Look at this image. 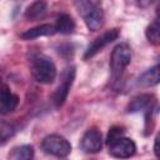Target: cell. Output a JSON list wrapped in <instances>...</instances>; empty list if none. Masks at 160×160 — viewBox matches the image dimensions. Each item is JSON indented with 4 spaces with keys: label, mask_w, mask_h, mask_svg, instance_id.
I'll list each match as a JSON object with an SVG mask.
<instances>
[{
    "label": "cell",
    "mask_w": 160,
    "mask_h": 160,
    "mask_svg": "<svg viewBox=\"0 0 160 160\" xmlns=\"http://www.w3.org/2000/svg\"><path fill=\"white\" fill-rule=\"evenodd\" d=\"M30 70L34 79L40 84H51L56 78V66L45 55H36L31 59Z\"/></svg>",
    "instance_id": "obj_2"
},
{
    "label": "cell",
    "mask_w": 160,
    "mask_h": 160,
    "mask_svg": "<svg viewBox=\"0 0 160 160\" xmlns=\"http://www.w3.org/2000/svg\"><path fill=\"white\" fill-rule=\"evenodd\" d=\"M41 149L44 152L56 156V158H65L71 152V144L59 134H51L42 139Z\"/></svg>",
    "instance_id": "obj_4"
},
{
    "label": "cell",
    "mask_w": 160,
    "mask_h": 160,
    "mask_svg": "<svg viewBox=\"0 0 160 160\" xmlns=\"http://www.w3.org/2000/svg\"><path fill=\"white\" fill-rule=\"evenodd\" d=\"M54 25L56 28V32L62 35H69L75 30V21L69 14H60Z\"/></svg>",
    "instance_id": "obj_14"
},
{
    "label": "cell",
    "mask_w": 160,
    "mask_h": 160,
    "mask_svg": "<svg viewBox=\"0 0 160 160\" xmlns=\"http://www.w3.org/2000/svg\"><path fill=\"white\" fill-rule=\"evenodd\" d=\"M121 136H124V129L122 128H120V126L111 128L110 131H109V134H108V138H106V145L110 144V142H112V141H115V140H118Z\"/></svg>",
    "instance_id": "obj_18"
},
{
    "label": "cell",
    "mask_w": 160,
    "mask_h": 160,
    "mask_svg": "<svg viewBox=\"0 0 160 160\" xmlns=\"http://www.w3.org/2000/svg\"><path fill=\"white\" fill-rule=\"evenodd\" d=\"M131 62V49L128 44L121 42L116 45L110 56V70L114 80L121 78L125 69Z\"/></svg>",
    "instance_id": "obj_3"
},
{
    "label": "cell",
    "mask_w": 160,
    "mask_h": 160,
    "mask_svg": "<svg viewBox=\"0 0 160 160\" xmlns=\"http://www.w3.org/2000/svg\"><path fill=\"white\" fill-rule=\"evenodd\" d=\"M155 18H156L155 20H156L158 22H160V5H159V6L156 8V12H155Z\"/></svg>",
    "instance_id": "obj_21"
},
{
    "label": "cell",
    "mask_w": 160,
    "mask_h": 160,
    "mask_svg": "<svg viewBox=\"0 0 160 160\" xmlns=\"http://www.w3.org/2000/svg\"><path fill=\"white\" fill-rule=\"evenodd\" d=\"M74 79H75V68L70 66L62 74L61 81H60L59 86L55 89V91L52 94V102L56 108H60V106L64 105V102L68 98L69 90H70V88L74 82Z\"/></svg>",
    "instance_id": "obj_5"
},
{
    "label": "cell",
    "mask_w": 160,
    "mask_h": 160,
    "mask_svg": "<svg viewBox=\"0 0 160 160\" xmlns=\"http://www.w3.org/2000/svg\"><path fill=\"white\" fill-rule=\"evenodd\" d=\"M48 11V2L46 0H35L32 4H30L25 10V19L29 21H36L45 16Z\"/></svg>",
    "instance_id": "obj_11"
},
{
    "label": "cell",
    "mask_w": 160,
    "mask_h": 160,
    "mask_svg": "<svg viewBox=\"0 0 160 160\" xmlns=\"http://www.w3.org/2000/svg\"><path fill=\"white\" fill-rule=\"evenodd\" d=\"M102 146V136L100 130L96 128H90L85 131L80 140V149L86 154H96L101 150Z\"/></svg>",
    "instance_id": "obj_8"
},
{
    "label": "cell",
    "mask_w": 160,
    "mask_h": 160,
    "mask_svg": "<svg viewBox=\"0 0 160 160\" xmlns=\"http://www.w3.org/2000/svg\"><path fill=\"white\" fill-rule=\"evenodd\" d=\"M34 156V148L31 145H21L12 149L9 158L12 160H30Z\"/></svg>",
    "instance_id": "obj_15"
},
{
    "label": "cell",
    "mask_w": 160,
    "mask_h": 160,
    "mask_svg": "<svg viewBox=\"0 0 160 160\" xmlns=\"http://www.w3.org/2000/svg\"><path fill=\"white\" fill-rule=\"evenodd\" d=\"M154 152H155V155L160 159V132L156 135L155 141H154Z\"/></svg>",
    "instance_id": "obj_19"
},
{
    "label": "cell",
    "mask_w": 160,
    "mask_h": 160,
    "mask_svg": "<svg viewBox=\"0 0 160 160\" xmlns=\"http://www.w3.org/2000/svg\"><path fill=\"white\" fill-rule=\"evenodd\" d=\"M74 5L90 31H98L105 20L100 0H74Z\"/></svg>",
    "instance_id": "obj_1"
},
{
    "label": "cell",
    "mask_w": 160,
    "mask_h": 160,
    "mask_svg": "<svg viewBox=\"0 0 160 160\" xmlns=\"http://www.w3.org/2000/svg\"><path fill=\"white\" fill-rule=\"evenodd\" d=\"M138 84L140 86H154L160 84V62L142 72L138 79Z\"/></svg>",
    "instance_id": "obj_13"
},
{
    "label": "cell",
    "mask_w": 160,
    "mask_h": 160,
    "mask_svg": "<svg viewBox=\"0 0 160 160\" xmlns=\"http://www.w3.org/2000/svg\"><path fill=\"white\" fill-rule=\"evenodd\" d=\"M154 1H155V0H136L138 5H139L140 8H148V6L151 5Z\"/></svg>",
    "instance_id": "obj_20"
},
{
    "label": "cell",
    "mask_w": 160,
    "mask_h": 160,
    "mask_svg": "<svg viewBox=\"0 0 160 160\" xmlns=\"http://www.w3.org/2000/svg\"><path fill=\"white\" fill-rule=\"evenodd\" d=\"M154 108V96L150 94H141L136 98H134L129 106H128V111L129 112H138V111H144L146 110L150 111Z\"/></svg>",
    "instance_id": "obj_10"
},
{
    "label": "cell",
    "mask_w": 160,
    "mask_h": 160,
    "mask_svg": "<svg viewBox=\"0 0 160 160\" xmlns=\"http://www.w3.org/2000/svg\"><path fill=\"white\" fill-rule=\"evenodd\" d=\"M109 148V154L114 158H120V159H126L130 158L135 154L136 151V145L130 138L121 136L118 140L108 144Z\"/></svg>",
    "instance_id": "obj_7"
},
{
    "label": "cell",
    "mask_w": 160,
    "mask_h": 160,
    "mask_svg": "<svg viewBox=\"0 0 160 160\" xmlns=\"http://www.w3.org/2000/svg\"><path fill=\"white\" fill-rule=\"evenodd\" d=\"M145 36L148 41L152 45H160V22L152 21L145 30Z\"/></svg>",
    "instance_id": "obj_16"
},
{
    "label": "cell",
    "mask_w": 160,
    "mask_h": 160,
    "mask_svg": "<svg viewBox=\"0 0 160 160\" xmlns=\"http://www.w3.org/2000/svg\"><path fill=\"white\" fill-rule=\"evenodd\" d=\"M56 32V28L52 24H42L31 29H28L26 31H24L21 34V38L24 40H32L40 36H49V35H54Z\"/></svg>",
    "instance_id": "obj_12"
},
{
    "label": "cell",
    "mask_w": 160,
    "mask_h": 160,
    "mask_svg": "<svg viewBox=\"0 0 160 160\" xmlns=\"http://www.w3.org/2000/svg\"><path fill=\"white\" fill-rule=\"evenodd\" d=\"M19 105V96L11 92V90L4 84L1 90V105H0V112L1 115H6L12 112Z\"/></svg>",
    "instance_id": "obj_9"
},
{
    "label": "cell",
    "mask_w": 160,
    "mask_h": 160,
    "mask_svg": "<svg viewBox=\"0 0 160 160\" xmlns=\"http://www.w3.org/2000/svg\"><path fill=\"white\" fill-rule=\"evenodd\" d=\"M0 132H1V144H5V141L12 136L14 134V128L11 124L6 122V121H2L1 122V129H0Z\"/></svg>",
    "instance_id": "obj_17"
},
{
    "label": "cell",
    "mask_w": 160,
    "mask_h": 160,
    "mask_svg": "<svg viewBox=\"0 0 160 160\" xmlns=\"http://www.w3.org/2000/svg\"><path fill=\"white\" fill-rule=\"evenodd\" d=\"M120 35V30L119 29H110L108 31H105L104 34H101L100 36H98L85 50L84 52V60H88L92 56H95L99 51H101L106 45H109L110 42H112L114 40H116Z\"/></svg>",
    "instance_id": "obj_6"
}]
</instances>
